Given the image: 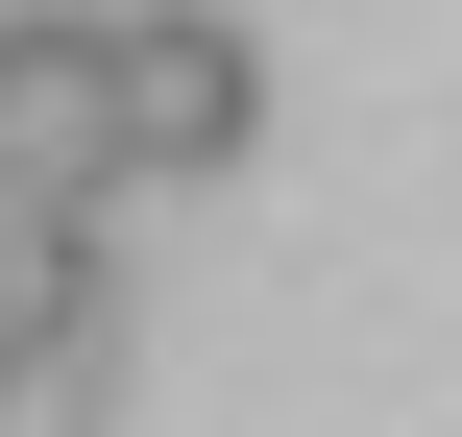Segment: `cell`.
Returning <instances> with one entry per match:
<instances>
[{"instance_id":"obj_3","label":"cell","mask_w":462,"mask_h":437,"mask_svg":"<svg viewBox=\"0 0 462 437\" xmlns=\"http://www.w3.org/2000/svg\"><path fill=\"white\" fill-rule=\"evenodd\" d=\"M49 341H122V268H97V219L0 195V365H49Z\"/></svg>"},{"instance_id":"obj_1","label":"cell","mask_w":462,"mask_h":437,"mask_svg":"<svg viewBox=\"0 0 462 437\" xmlns=\"http://www.w3.org/2000/svg\"><path fill=\"white\" fill-rule=\"evenodd\" d=\"M0 195L24 219H97L122 195V24L97 0H0Z\"/></svg>"},{"instance_id":"obj_2","label":"cell","mask_w":462,"mask_h":437,"mask_svg":"<svg viewBox=\"0 0 462 437\" xmlns=\"http://www.w3.org/2000/svg\"><path fill=\"white\" fill-rule=\"evenodd\" d=\"M122 24V170H244L268 146V49L219 0H97Z\"/></svg>"}]
</instances>
